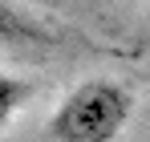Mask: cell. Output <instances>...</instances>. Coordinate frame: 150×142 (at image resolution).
<instances>
[{
  "label": "cell",
  "mask_w": 150,
  "mask_h": 142,
  "mask_svg": "<svg viewBox=\"0 0 150 142\" xmlns=\"http://www.w3.org/2000/svg\"><path fill=\"white\" fill-rule=\"evenodd\" d=\"M130 110H134L130 89H122L118 81L93 77L65 94V102L49 122V134L57 142H114L126 130Z\"/></svg>",
  "instance_id": "6da1fadb"
},
{
  "label": "cell",
  "mask_w": 150,
  "mask_h": 142,
  "mask_svg": "<svg viewBox=\"0 0 150 142\" xmlns=\"http://www.w3.org/2000/svg\"><path fill=\"white\" fill-rule=\"evenodd\" d=\"M45 37L49 33L28 12L12 8V4H0V45H28V41H45Z\"/></svg>",
  "instance_id": "7a4b0ae2"
},
{
  "label": "cell",
  "mask_w": 150,
  "mask_h": 142,
  "mask_svg": "<svg viewBox=\"0 0 150 142\" xmlns=\"http://www.w3.org/2000/svg\"><path fill=\"white\" fill-rule=\"evenodd\" d=\"M28 97V85L21 77H8V73H0V126H8V118L25 106Z\"/></svg>",
  "instance_id": "3957f363"
}]
</instances>
